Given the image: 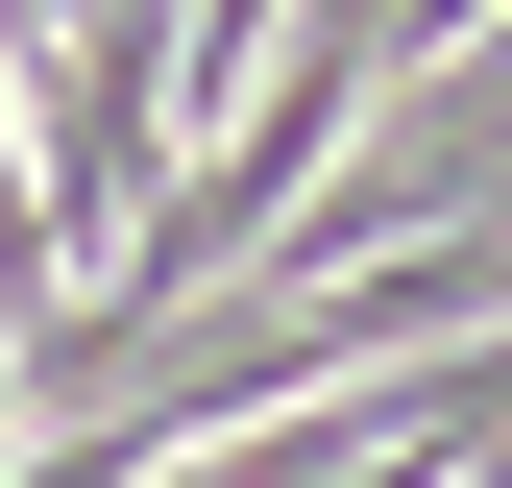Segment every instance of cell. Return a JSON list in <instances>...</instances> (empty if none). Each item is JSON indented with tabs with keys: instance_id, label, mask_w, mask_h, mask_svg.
I'll return each mask as SVG.
<instances>
[{
	"instance_id": "cell-1",
	"label": "cell",
	"mask_w": 512,
	"mask_h": 488,
	"mask_svg": "<svg viewBox=\"0 0 512 488\" xmlns=\"http://www.w3.org/2000/svg\"><path fill=\"white\" fill-rule=\"evenodd\" d=\"M147 488H196V464H147Z\"/></svg>"
}]
</instances>
